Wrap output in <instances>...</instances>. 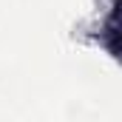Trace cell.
<instances>
[{"label":"cell","instance_id":"obj_1","mask_svg":"<svg viewBox=\"0 0 122 122\" xmlns=\"http://www.w3.org/2000/svg\"><path fill=\"white\" fill-rule=\"evenodd\" d=\"M119 11H122V0H119Z\"/></svg>","mask_w":122,"mask_h":122}]
</instances>
